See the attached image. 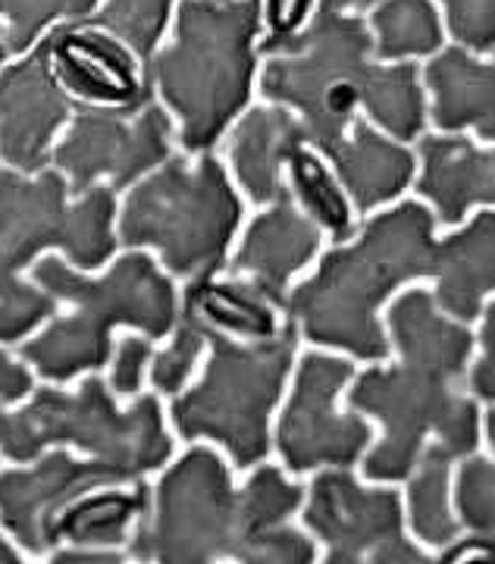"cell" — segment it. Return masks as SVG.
<instances>
[{
	"label": "cell",
	"instance_id": "cell-24",
	"mask_svg": "<svg viewBox=\"0 0 495 564\" xmlns=\"http://www.w3.org/2000/svg\"><path fill=\"white\" fill-rule=\"evenodd\" d=\"M151 505V486L139 484L136 492H85L60 514V543L117 549L129 543V527Z\"/></svg>",
	"mask_w": 495,
	"mask_h": 564
},
{
	"label": "cell",
	"instance_id": "cell-1",
	"mask_svg": "<svg viewBox=\"0 0 495 564\" xmlns=\"http://www.w3.org/2000/svg\"><path fill=\"white\" fill-rule=\"evenodd\" d=\"M154 502L136 521L132 558L163 564H311L318 549L289 518L304 502V486L273 464L258 467L236 489L214 448L195 445L151 492Z\"/></svg>",
	"mask_w": 495,
	"mask_h": 564
},
{
	"label": "cell",
	"instance_id": "cell-30",
	"mask_svg": "<svg viewBox=\"0 0 495 564\" xmlns=\"http://www.w3.org/2000/svg\"><path fill=\"white\" fill-rule=\"evenodd\" d=\"M57 302L35 285L20 280L17 270L0 261V345L22 343L32 329L51 321Z\"/></svg>",
	"mask_w": 495,
	"mask_h": 564
},
{
	"label": "cell",
	"instance_id": "cell-21",
	"mask_svg": "<svg viewBox=\"0 0 495 564\" xmlns=\"http://www.w3.org/2000/svg\"><path fill=\"white\" fill-rule=\"evenodd\" d=\"M326 158L361 214L392 202L415 182V154L405 144L386 139L367 120L352 122Z\"/></svg>",
	"mask_w": 495,
	"mask_h": 564
},
{
	"label": "cell",
	"instance_id": "cell-39",
	"mask_svg": "<svg viewBox=\"0 0 495 564\" xmlns=\"http://www.w3.org/2000/svg\"><path fill=\"white\" fill-rule=\"evenodd\" d=\"M467 552H486V555H489V552H493V536H480V533H476L474 540L452 545V549H449V552L442 555V562H445V564L461 562V558H464Z\"/></svg>",
	"mask_w": 495,
	"mask_h": 564
},
{
	"label": "cell",
	"instance_id": "cell-23",
	"mask_svg": "<svg viewBox=\"0 0 495 564\" xmlns=\"http://www.w3.org/2000/svg\"><path fill=\"white\" fill-rule=\"evenodd\" d=\"M185 302L211 326L229 329L245 339H270L279 333V307L248 280L217 282L214 276L189 280Z\"/></svg>",
	"mask_w": 495,
	"mask_h": 564
},
{
	"label": "cell",
	"instance_id": "cell-34",
	"mask_svg": "<svg viewBox=\"0 0 495 564\" xmlns=\"http://www.w3.org/2000/svg\"><path fill=\"white\" fill-rule=\"evenodd\" d=\"M318 10V0H260V17L267 35L258 44V54L277 57L279 47L304 29L311 13Z\"/></svg>",
	"mask_w": 495,
	"mask_h": 564
},
{
	"label": "cell",
	"instance_id": "cell-14",
	"mask_svg": "<svg viewBox=\"0 0 495 564\" xmlns=\"http://www.w3.org/2000/svg\"><path fill=\"white\" fill-rule=\"evenodd\" d=\"M129 484L117 467L79 462L69 452H41L29 467L0 470V524L32 555L54 552L60 545V514L85 492Z\"/></svg>",
	"mask_w": 495,
	"mask_h": 564
},
{
	"label": "cell",
	"instance_id": "cell-33",
	"mask_svg": "<svg viewBox=\"0 0 495 564\" xmlns=\"http://www.w3.org/2000/svg\"><path fill=\"white\" fill-rule=\"evenodd\" d=\"M452 39L471 54H493L495 0H439Z\"/></svg>",
	"mask_w": 495,
	"mask_h": 564
},
{
	"label": "cell",
	"instance_id": "cell-7",
	"mask_svg": "<svg viewBox=\"0 0 495 564\" xmlns=\"http://www.w3.org/2000/svg\"><path fill=\"white\" fill-rule=\"evenodd\" d=\"M29 395L22 408L0 402V455L10 462L29 464L51 445H76L117 467L132 484L173 455V440L154 395H141L122 411L100 377H85L76 392L39 386Z\"/></svg>",
	"mask_w": 495,
	"mask_h": 564
},
{
	"label": "cell",
	"instance_id": "cell-31",
	"mask_svg": "<svg viewBox=\"0 0 495 564\" xmlns=\"http://www.w3.org/2000/svg\"><path fill=\"white\" fill-rule=\"evenodd\" d=\"M204 345H207L204 317L192 304L182 302V314L176 317V339L166 351H160L154 364H151V383H154L160 395H176L179 389L185 386Z\"/></svg>",
	"mask_w": 495,
	"mask_h": 564
},
{
	"label": "cell",
	"instance_id": "cell-36",
	"mask_svg": "<svg viewBox=\"0 0 495 564\" xmlns=\"http://www.w3.org/2000/svg\"><path fill=\"white\" fill-rule=\"evenodd\" d=\"M483 358L474 364L471 373V389L480 402H493L495 399V307H486V323H483Z\"/></svg>",
	"mask_w": 495,
	"mask_h": 564
},
{
	"label": "cell",
	"instance_id": "cell-16",
	"mask_svg": "<svg viewBox=\"0 0 495 564\" xmlns=\"http://www.w3.org/2000/svg\"><path fill=\"white\" fill-rule=\"evenodd\" d=\"M51 66L60 88L76 104L136 110L154 98L136 54L85 20L47 29Z\"/></svg>",
	"mask_w": 495,
	"mask_h": 564
},
{
	"label": "cell",
	"instance_id": "cell-32",
	"mask_svg": "<svg viewBox=\"0 0 495 564\" xmlns=\"http://www.w3.org/2000/svg\"><path fill=\"white\" fill-rule=\"evenodd\" d=\"M458 514L467 530L493 536L495 527V464L493 458L474 455L461 464L455 489Z\"/></svg>",
	"mask_w": 495,
	"mask_h": 564
},
{
	"label": "cell",
	"instance_id": "cell-28",
	"mask_svg": "<svg viewBox=\"0 0 495 564\" xmlns=\"http://www.w3.org/2000/svg\"><path fill=\"white\" fill-rule=\"evenodd\" d=\"M173 3L176 0H100L98 10L85 22L126 44L144 69L166 35Z\"/></svg>",
	"mask_w": 495,
	"mask_h": 564
},
{
	"label": "cell",
	"instance_id": "cell-5",
	"mask_svg": "<svg viewBox=\"0 0 495 564\" xmlns=\"http://www.w3.org/2000/svg\"><path fill=\"white\" fill-rule=\"evenodd\" d=\"M32 280L57 304L76 307L20 345V361L47 383L66 386L82 373H98L114 355L110 339L117 326L141 329L148 339H163L176 326V285L141 251L122 254L104 276H85L57 254H47L32 263Z\"/></svg>",
	"mask_w": 495,
	"mask_h": 564
},
{
	"label": "cell",
	"instance_id": "cell-4",
	"mask_svg": "<svg viewBox=\"0 0 495 564\" xmlns=\"http://www.w3.org/2000/svg\"><path fill=\"white\" fill-rule=\"evenodd\" d=\"M437 248L433 214L417 202L398 204L367 223L355 245L330 251L318 273L286 295L282 311L308 343L386 361L392 351L379 307L398 285L433 276Z\"/></svg>",
	"mask_w": 495,
	"mask_h": 564
},
{
	"label": "cell",
	"instance_id": "cell-6",
	"mask_svg": "<svg viewBox=\"0 0 495 564\" xmlns=\"http://www.w3.org/2000/svg\"><path fill=\"white\" fill-rule=\"evenodd\" d=\"M260 29V0H179L173 41L154 51L144 76L179 120L185 154L214 151L248 110Z\"/></svg>",
	"mask_w": 495,
	"mask_h": 564
},
{
	"label": "cell",
	"instance_id": "cell-19",
	"mask_svg": "<svg viewBox=\"0 0 495 564\" xmlns=\"http://www.w3.org/2000/svg\"><path fill=\"white\" fill-rule=\"evenodd\" d=\"M417 154L423 170L417 176V195L433 202L439 220L458 226L476 204H493L495 158L476 148L464 132L417 135Z\"/></svg>",
	"mask_w": 495,
	"mask_h": 564
},
{
	"label": "cell",
	"instance_id": "cell-37",
	"mask_svg": "<svg viewBox=\"0 0 495 564\" xmlns=\"http://www.w3.org/2000/svg\"><path fill=\"white\" fill-rule=\"evenodd\" d=\"M32 389H35L32 367L0 348V402H22Z\"/></svg>",
	"mask_w": 495,
	"mask_h": 564
},
{
	"label": "cell",
	"instance_id": "cell-22",
	"mask_svg": "<svg viewBox=\"0 0 495 564\" xmlns=\"http://www.w3.org/2000/svg\"><path fill=\"white\" fill-rule=\"evenodd\" d=\"M437 299L439 311L461 323L483 314V299L495 285V217L493 210L476 214L471 226L452 232L437 248Z\"/></svg>",
	"mask_w": 495,
	"mask_h": 564
},
{
	"label": "cell",
	"instance_id": "cell-11",
	"mask_svg": "<svg viewBox=\"0 0 495 564\" xmlns=\"http://www.w3.org/2000/svg\"><path fill=\"white\" fill-rule=\"evenodd\" d=\"M170 144L173 117L158 98L136 110L76 104L66 135L51 151V163L66 176L73 198L100 180H110L114 192H126L173 154Z\"/></svg>",
	"mask_w": 495,
	"mask_h": 564
},
{
	"label": "cell",
	"instance_id": "cell-35",
	"mask_svg": "<svg viewBox=\"0 0 495 564\" xmlns=\"http://www.w3.org/2000/svg\"><path fill=\"white\" fill-rule=\"evenodd\" d=\"M151 339L141 336H126L114 351V367H110V392L114 395H136L144 380V367L151 364Z\"/></svg>",
	"mask_w": 495,
	"mask_h": 564
},
{
	"label": "cell",
	"instance_id": "cell-18",
	"mask_svg": "<svg viewBox=\"0 0 495 564\" xmlns=\"http://www.w3.org/2000/svg\"><path fill=\"white\" fill-rule=\"evenodd\" d=\"M320 251L318 223L295 207V198L277 202L248 226L241 248L229 261V273L255 282L260 292L282 311L286 285L314 261Z\"/></svg>",
	"mask_w": 495,
	"mask_h": 564
},
{
	"label": "cell",
	"instance_id": "cell-2",
	"mask_svg": "<svg viewBox=\"0 0 495 564\" xmlns=\"http://www.w3.org/2000/svg\"><path fill=\"white\" fill-rule=\"evenodd\" d=\"M389 329L405 361L364 370L348 392V404L383 423V440L364 458V474L396 484L408 480L430 436L452 462L474 455L480 408L455 389L471 361L474 333L442 317L433 292L411 289L392 302Z\"/></svg>",
	"mask_w": 495,
	"mask_h": 564
},
{
	"label": "cell",
	"instance_id": "cell-26",
	"mask_svg": "<svg viewBox=\"0 0 495 564\" xmlns=\"http://www.w3.org/2000/svg\"><path fill=\"white\" fill-rule=\"evenodd\" d=\"M452 458L442 455L437 445H423L420 458H417V474L411 470V484H408V514H411V530L427 545H449L458 536V521L452 514L449 502V470Z\"/></svg>",
	"mask_w": 495,
	"mask_h": 564
},
{
	"label": "cell",
	"instance_id": "cell-20",
	"mask_svg": "<svg viewBox=\"0 0 495 564\" xmlns=\"http://www.w3.org/2000/svg\"><path fill=\"white\" fill-rule=\"evenodd\" d=\"M420 82L433 95L427 117L442 132L474 129L483 141L495 139V66L467 47H439L420 69Z\"/></svg>",
	"mask_w": 495,
	"mask_h": 564
},
{
	"label": "cell",
	"instance_id": "cell-40",
	"mask_svg": "<svg viewBox=\"0 0 495 564\" xmlns=\"http://www.w3.org/2000/svg\"><path fill=\"white\" fill-rule=\"evenodd\" d=\"M379 0H318V7L323 10H336V13H364V10H374Z\"/></svg>",
	"mask_w": 495,
	"mask_h": 564
},
{
	"label": "cell",
	"instance_id": "cell-27",
	"mask_svg": "<svg viewBox=\"0 0 495 564\" xmlns=\"http://www.w3.org/2000/svg\"><path fill=\"white\" fill-rule=\"evenodd\" d=\"M289 176H292V195H298V202L304 204L308 217L320 223L336 245L348 242L355 236L352 207L333 180V173L326 170V163L320 161L308 144L292 154Z\"/></svg>",
	"mask_w": 495,
	"mask_h": 564
},
{
	"label": "cell",
	"instance_id": "cell-17",
	"mask_svg": "<svg viewBox=\"0 0 495 564\" xmlns=\"http://www.w3.org/2000/svg\"><path fill=\"white\" fill-rule=\"evenodd\" d=\"M304 144H311L308 129L289 107L258 104L241 113L229 135V163L251 202L277 204L295 198L282 170Z\"/></svg>",
	"mask_w": 495,
	"mask_h": 564
},
{
	"label": "cell",
	"instance_id": "cell-41",
	"mask_svg": "<svg viewBox=\"0 0 495 564\" xmlns=\"http://www.w3.org/2000/svg\"><path fill=\"white\" fill-rule=\"evenodd\" d=\"M20 562H22L20 552L7 543V536H0V564H20Z\"/></svg>",
	"mask_w": 495,
	"mask_h": 564
},
{
	"label": "cell",
	"instance_id": "cell-25",
	"mask_svg": "<svg viewBox=\"0 0 495 564\" xmlns=\"http://www.w3.org/2000/svg\"><path fill=\"white\" fill-rule=\"evenodd\" d=\"M367 25L377 61L433 57L445 44V29L433 0H379Z\"/></svg>",
	"mask_w": 495,
	"mask_h": 564
},
{
	"label": "cell",
	"instance_id": "cell-29",
	"mask_svg": "<svg viewBox=\"0 0 495 564\" xmlns=\"http://www.w3.org/2000/svg\"><path fill=\"white\" fill-rule=\"evenodd\" d=\"M100 0H0L3 44L10 57L25 54L54 22L88 20Z\"/></svg>",
	"mask_w": 495,
	"mask_h": 564
},
{
	"label": "cell",
	"instance_id": "cell-42",
	"mask_svg": "<svg viewBox=\"0 0 495 564\" xmlns=\"http://www.w3.org/2000/svg\"><path fill=\"white\" fill-rule=\"evenodd\" d=\"M7 57H10V54H7V44H3V25H0V66L7 63Z\"/></svg>",
	"mask_w": 495,
	"mask_h": 564
},
{
	"label": "cell",
	"instance_id": "cell-3",
	"mask_svg": "<svg viewBox=\"0 0 495 564\" xmlns=\"http://www.w3.org/2000/svg\"><path fill=\"white\" fill-rule=\"evenodd\" d=\"M260 95L295 110L311 144L323 154L357 120V107L396 141H415L430 120L420 66L415 61L377 63L370 25L355 13L323 7L267 61Z\"/></svg>",
	"mask_w": 495,
	"mask_h": 564
},
{
	"label": "cell",
	"instance_id": "cell-13",
	"mask_svg": "<svg viewBox=\"0 0 495 564\" xmlns=\"http://www.w3.org/2000/svg\"><path fill=\"white\" fill-rule=\"evenodd\" d=\"M304 527L326 543L330 564H427L408 543L396 489H364L348 470H323L311 484Z\"/></svg>",
	"mask_w": 495,
	"mask_h": 564
},
{
	"label": "cell",
	"instance_id": "cell-10",
	"mask_svg": "<svg viewBox=\"0 0 495 564\" xmlns=\"http://www.w3.org/2000/svg\"><path fill=\"white\" fill-rule=\"evenodd\" d=\"M114 217L117 192L110 185H92L73 198L60 170L0 166V261L17 273L44 251H63L82 273L100 270L117 254Z\"/></svg>",
	"mask_w": 495,
	"mask_h": 564
},
{
	"label": "cell",
	"instance_id": "cell-12",
	"mask_svg": "<svg viewBox=\"0 0 495 564\" xmlns=\"http://www.w3.org/2000/svg\"><path fill=\"white\" fill-rule=\"evenodd\" d=\"M355 361L308 351L298 364L295 389L279 417V455L292 474H308L314 467H352L367 448L374 430L357 411L342 414L336 408L338 392L352 383Z\"/></svg>",
	"mask_w": 495,
	"mask_h": 564
},
{
	"label": "cell",
	"instance_id": "cell-38",
	"mask_svg": "<svg viewBox=\"0 0 495 564\" xmlns=\"http://www.w3.org/2000/svg\"><path fill=\"white\" fill-rule=\"evenodd\" d=\"M54 564H122L126 555H119L114 549H92V545H69V549H54L51 555Z\"/></svg>",
	"mask_w": 495,
	"mask_h": 564
},
{
	"label": "cell",
	"instance_id": "cell-15",
	"mask_svg": "<svg viewBox=\"0 0 495 564\" xmlns=\"http://www.w3.org/2000/svg\"><path fill=\"white\" fill-rule=\"evenodd\" d=\"M73 110L76 101L60 88L44 32L20 61L0 66V161L20 173L47 170Z\"/></svg>",
	"mask_w": 495,
	"mask_h": 564
},
{
	"label": "cell",
	"instance_id": "cell-8",
	"mask_svg": "<svg viewBox=\"0 0 495 564\" xmlns=\"http://www.w3.org/2000/svg\"><path fill=\"white\" fill-rule=\"evenodd\" d=\"M241 202L226 166L204 151L198 166L185 158H166L136 182L119 214V242L126 248H158L170 273L198 280L226 263Z\"/></svg>",
	"mask_w": 495,
	"mask_h": 564
},
{
	"label": "cell",
	"instance_id": "cell-9",
	"mask_svg": "<svg viewBox=\"0 0 495 564\" xmlns=\"http://www.w3.org/2000/svg\"><path fill=\"white\" fill-rule=\"evenodd\" d=\"M204 333L211 358L201 383L173 402V423L182 440H214L248 470L270 455V414L295 361L298 329L286 323L270 339L236 343L204 321Z\"/></svg>",
	"mask_w": 495,
	"mask_h": 564
}]
</instances>
